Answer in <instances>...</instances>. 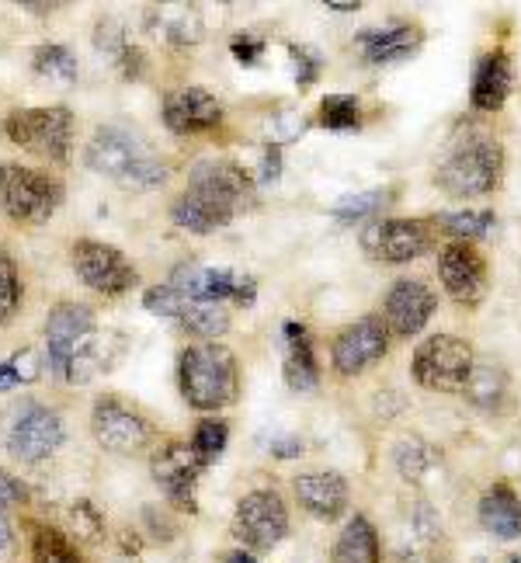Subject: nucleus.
<instances>
[{"label":"nucleus","instance_id":"50","mask_svg":"<svg viewBox=\"0 0 521 563\" xmlns=\"http://www.w3.org/2000/svg\"><path fill=\"white\" fill-rule=\"evenodd\" d=\"M21 8H25V11H35V14H49L56 4H32V0H25V4H21Z\"/></svg>","mask_w":521,"mask_h":563},{"label":"nucleus","instance_id":"26","mask_svg":"<svg viewBox=\"0 0 521 563\" xmlns=\"http://www.w3.org/2000/svg\"><path fill=\"white\" fill-rule=\"evenodd\" d=\"M463 397L469 407L476 410H497L508 407V397H511V379H508V369L501 362H490V358H476L473 373L463 386Z\"/></svg>","mask_w":521,"mask_h":563},{"label":"nucleus","instance_id":"13","mask_svg":"<svg viewBox=\"0 0 521 563\" xmlns=\"http://www.w3.org/2000/svg\"><path fill=\"white\" fill-rule=\"evenodd\" d=\"M70 265L77 278L87 289H95L98 296H122L129 289L140 286V272L129 257L101 241H77L70 247Z\"/></svg>","mask_w":521,"mask_h":563},{"label":"nucleus","instance_id":"41","mask_svg":"<svg viewBox=\"0 0 521 563\" xmlns=\"http://www.w3.org/2000/svg\"><path fill=\"white\" fill-rule=\"evenodd\" d=\"M115 67H119V74H122L125 80H143V77H146V53L136 46V42H129V46L119 53Z\"/></svg>","mask_w":521,"mask_h":563},{"label":"nucleus","instance_id":"18","mask_svg":"<svg viewBox=\"0 0 521 563\" xmlns=\"http://www.w3.org/2000/svg\"><path fill=\"white\" fill-rule=\"evenodd\" d=\"M149 473H154V481L160 484V490L167 494V501L174 508L188 511V515H199L195 487H199L202 463L195 460L188 442H164L154 456H149Z\"/></svg>","mask_w":521,"mask_h":563},{"label":"nucleus","instance_id":"3","mask_svg":"<svg viewBox=\"0 0 521 563\" xmlns=\"http://www.w3.org/2000/svg\"><path fill=\"white\" fill-rule=\"evenodd\" d=\"M84 164L95 170V175L115 181L122 188L133 191H149L167 185V164L149 150V143L133 133L125 125H101L95 129V136L87 140L84 150Z\"/></svg>","mask_w":521,"mask_h":563},{"label":"nucleus","instance_id":"16","mask_svg":"<svg viewBox=\"0 0 521 563\" xmlns=\"http://www.w3.org/2000/svg\"><path fill=\"white\" fill-rule=\"evenodd\" d=\"M434 227L431 220H383L365 230L362 244L383 265H410L431 251Z\"/></svg>","mask_w":521,"mask_h":563},{"label":"nucleus","instance_id":"7","mask_svg":"<svg viewBox=\"0 0 521 563\" xmlns=\"http://www.w3.org/2000/svg\"><path fill=\"white\" fill-rule=\"evenodd\" d=\"M4 136L42 161L67 164L74 150V112L63 104L18 108L4 119Z\"/></svg>","mask_w":521,"mask_h":563},{"label":"nucleus","instance_id":"28","mask_svg":"<svg viewBox=\"0 0 521 563\" xmlns=\"http://www.w3.org/2000/svg\"><path fill=\"white\" fill-rule=\"evenodd\" d=\"M331 563H383V543H379L373 518L358 511L352 522L341 529Z\"/></svg>","mask_w":521,"mask_h":563},{"label":"nucleus","instance_id":"31","mask_svg":"<svg viewBox=\"0 0 521 563\" xmlns=\"http://www.w3.org/2000/svg\"><path fill=\"white\" fill-rule=\"evenodd\" d=\"M442 230L448 241H480V236H487L494 227H497V216L490 209H459V212H448L442 216Z\"/></svg>","mask_w":521,"mask_h":563},{"label":"nucleus","instance_id":"4","mask_svg":"<svg viewBox=\"0 0 521 563\" xmlns=\"http://www.w3.org/2000/svg\"><path fill=\"white\" fill-rule=\"evenodd\" d=\"M178 389L191 410L215 415L241 397V365L226 344L202 341L178 355Z\"/></svg>","mask_w":521,"mask_h":563},{"label":"nucleus","instance_id":"51","mask_svg":"<svg viewBox=\"0 0 521 563\" xmlns=\"http://www.w3.org/2000/svg\"><path fill=\"white\" fill-rule=\"evenodd\" d=\"M328 11H358V4H337V0H331V4H328Z\"/></svg>","mask_w":521,"mask_h":563},{"label":"nucleus","instance_id":"33","mask_svg":"<svg viewBox=\"0 0 521 563\" xmlns=\"http://www.w3.org/2000/svg\"><path fill=\"white\" fill-rule=\"evenodd\" d=\"M32 70L35 77L49 80V84H74L77 80V59L67 46H38L32 56Z\"/></svg>","mask_w":521,"mask_h":563},{"label":"nucleus","instance_id":"1","mask_svg":"<svg viewBox=\"0 0 521 563\" xmlns=\"http://www.w3.org/2000/svg\"><path fill=\"white\" fill-rule=\"evenodd\" d=\"M46 358L49 373L63 383H87L112 369L122 355V338L98 328V317L84 302H56L46 317Z\"/></svg>","mask_w":521,"mask_h":563},{"label":"nucleus","instance_id":"29","mask_svg":"<svg viewBox=\"0 0 521 563\" xmlns=\"http://www.w3.org/2000/svg\"><path fill=\"white\" fill-rule=\"evenodd\" d=\"M439 463H442V452L418 435L400 439L393 449V466L407 484H424L428 476L439 470Z\"/></svg>","mask_w":521,"mask_h":563},{"label":"nucleus","instance_id":"44","mask_svg":"<svg viewBox=\"0 0 521 563\" xmlns=\"http://www.w3.org/2000/svg\"><path fill=\"white\" fill-rule=\"evenodd\" d=\"M25 497H29V490H25V484L18 481V476H11L8 470H0V508H18V505H25Z\"/></svg>","mask_w":521,"mask_h":563},{"label":"nucleus","instance_id":"5","mask_svg":"<svg viewBox=\"0 0 521 563\" xmlns=\"http://www.w3.org/2000/svg\"><path fill=\"white\" fill-rule=\"evenodd\" d=\"M505 178V146L490 136H469L442 161L439 188L452 199H484V195L501 188Z\"/></svg>","mask_w":521,"mask_h":563},{"label":"nucleus","instance_id":"30","mask_svg":"<svg viewBox=\"0 0 521 563\" xmlns=\"http://www.w3.org/2000/svg\"><path fill=\"white\" fill-rule=\"evenodd\" d=\"M29 550H32V563H84L80 550L74 547L70 536H63L53 526L32 522L29 526Z\"/></svg>","mask_w":521,"mask_h":563},{"label":"nucleus","instance_id":"47","mask_svg":"<svg viewBox=\"0 0 521 563\" xmlns=\"http://www.w3.org/2000/svg\"><path fill=\"white\" fill-rule=\"evenodd\" d=\"M11 553H14V529H11L8 508H0V563L11 560Z\"/></svg>","mask_w":521,"mask_h":563},{"label":"nucleus","instance_id":"15","mask_svg":"<svg viewBox=\"0 0 521 563\" xmlns=\"http://www.w3.org/2000/svg\"><path fill=\"white\" fill-rule=\"evenodd\" d=\"M67 439V428H63V418L53 407L42 404H25L18 410V418L8 431V452L21 463H46L49 456H56V449Z\"/></svg>","mask_w":521,"mask_h":563},{"label":"nucleus","instance_id":"36","mask_svg":"<svg viewBox=\"0 0 521 563\" xmlns=\"http://www.w3.org/2000/svg\"><path fill=\"white\" fill-rule=\"evenodd\" d=\"M389 199H393V191H362V195H347L334 206V216L341 223H358L365 216H376Z\"/></svg>","mask_w":521,"mask_h":563},{"label":"nucleus","instance_id":"17","mask_svg":"<svg viewBox=\"0 0 521 563\" xmlns=\"http://www.w3.org/2000/svg\"><path fill=\"white\" fill-rule=\"evenodd\" d=\"M439 278L445 292L455 302H463V307H480L487 299V286H490L487 262H484V254L466 241H448L439 251Z\"/></svg>","mask_w":521,"mask_h":563},{"label":"nucleus","instance_id":"52","mask_svg":"<svg viewBox=\"0 0 521 563\" xmlns=\"http://www.w3.org/2000/svg\"><path fill=\"white\" fill-rule=\"evenodd\" d=\"M434 563H448V560H434Z\"/></svg>","mask_w":521,"mask_h":563},{"label":"nucleus","instance_id":"22","mask_svg":"<svg viewBox=\"0 0 521 563\" xmlns=\"http://www.w3.org/2000/svg\"><path fill=\"white\" fill-rule=\"evenodd\" d=\"M424 32L418 25H389V29H373L358 35V56L368 63V67H393V63H407L421 49Z\"/></svg>","mask_w":521,"mask_h":563},{"label":"nucleus","instance_id":"43","mask_svg":"<svg viewBox=\"0 0 521 563\" xmlns=\"http://www.w3.org/2000/svg\"><path fill=\"white\" fill-rule=\"evenodd\" d=\"M268 136H271V146L289 143V140L302 136V119H299V115H292V112L275 115V119L268 122Z\"/></svg>","mask_w":521,"mask_h":563},{"label":"nucleus","instance_id":"46","mask_svg":"<svg viewBox=\"0 0 521 563\" xmlns=\"http://www.w3.org/2000/svg\"><path fill=\"white\" fill-rule=\"evenodd\" d=\"M278 175H281V150L278 146H265V157H260L257 181H278Z\"/></svg>","mask_w":521,"mask_h":563},{"label":"nucleus","instance_id":"34","mask_svg":"<svg viewBox=\"0 0 521 563\" xmlns=\"http://www.w3.org/2000/svg\"><path fill=\"white\" fill-rule=\"evenodd\" d=\"M21 302H25V286H21V272L14 265V257L0 247V328L18 317Z\"/></svg>","mask_w":521,"mask_h":563},{"label":"nucleus","instance_id":"10","mask_svg":"<svg viewBox=\"0 0 521 563\" xmlns=\"http://www.w3.org/2000/svg\"><path fill=\"white\" fill-rule=\"evenodd\" d=\"M143 307L154 317H160V320L178 323L185 334H195L202 341H215V338H223L230 331V310L223 307V302L188 299L178 289H170L167 282H164V286L146 289Z\"/></svg>","mask_w":521,"mask_h":563},{"label":"nucleus","instance_id":"27","mask_svg":"<svg viewBox=\"0 0 521 563\" xmlns=\"http://www.w3.org/2000/svg\"><path fill=\"white\" fill-rule=\"evenodd\" d=\"M281 338H286V383L292 389H317L320 383V362H317V349H313V338L310 331L302 328V323L289 320L286 328H281Z\"/></svg>","mask_w":521,"mask_h":563},{"label":"nucleus","instance_id":"14","mask_svg":"<svg viewBox=\"0 0 521 563\" xmlns=\"http://www.w3.org/2000/svg\"><path fill=\"white\" fill-rule=\"evenodd\" d=\"M389 334L383 313H368L355 323L341 328L331 341V362L337 376H362L365 369H373L376 362L386 358L389 352Z\"/></svg>","mask_w":521,"mask_h":563},{"label":"nucleus","instance_id":"48","mask_svg":"<svg viewBox=\"0 0 521 563\" xmlns=\"http://www.w3.org/2000/svg\"><path fill=\"white\" fill-rule=\"evenodd\" d=\"M299 452H302V442H299V439H292V435H289V439H275V442H271V456H275V460H296Z\"/></svg>","mask_w":521,"mask_h":563},{"label":"nucleus","instance_id":"39","mask_svg":"<svg viewBox=\"0 0 521 563\" xmlns=\"http://www.w3.org/2000/svg\"><path fill=\"white\" fill-rule=\"evenodd\" d=\"M289 56H292V63H296V84H299V91H310L313 84L320 80V70H323V59H320V53L317 49H310V46H289Z\"/></svg>","mask_w":521,"mask_h":563},{"label":"nucleus","instance_id":"24","mask_svg":"<svg viewBox=\"0 0 521 563\" xmlns=\"http://www.w3.org/2000/svg\"><path fill=\"white\" fill-rule=\"evenodd\" d=\"M476 515L494 539H505V543L521 539V497L508 481H497L484 490Z\"/></svg>","mask_w":521,"mask_h":563},{"label":"nucleus","instance_id":"19","mask_svg":"<svg viewBox=\"0 0 521 563\" xmlns=\"http://www.w3.org/2000/svg\"><path fill=\"white\" fill-rule=\"evenodd\" d=\"M439 307V296L421 278H400L393 282V289L386 292L383 320L393 338H414L428 328V320Z\"/></svg>","mask_w":521,"mask_h":563},{"label":"nucleus","instance_id":"2","mask_svg":"<svg viewBox=\"0 0 521 563\" xmlns=\"http://www.w3.org/2000/svg\"><path fill=\"white\" fill-rule=\"evenodd\" d=\"M254 199V178L241 164L206 157L188 170L185 191L170 202V220L188 233H212L247 212Z\"/></svg>","mask_w":521,"mask_h":563},{"label":"nucleus","instance_id":"25","mask_svg":"<svg viewBox=\"0 0 521 563\" xmlns=\"http://www.w3.org/2000/svg\"><path fill=\"white\" fill-rule=\"evenodd\" d=\"M146 32L167 42V46H199L206 35V21L199 8L164 4V8H146Z\"/></svg>","mask_w":521,"mask_h":563},{"label":"nucleus","instance_id":"49","mask_svg":"<svg viewBox=\"0 0 521 563\" xmlns=\"http://www.w3.org/2000/svg\"><path fill=\"white\" fill-rule=\"evenodd\" d=\"M226 563H257L247 550H233V553H226Z\"/></svg>","mask_w":521,"mask_h":563},{"label":"nucleus","instance_id":"21","mask_svg":"<svg viewBox=\"0 0 521 563\" xmlns=\"http://www.w3.org/2000/svg\"><path fill=\"white\" fill-rule=\"evenodd\" d=\"M292 494L299 508L320 518V522H334L347 511V501H352V490H347V481L334 470H313V473H299L292 481Z\"/></svg>","mask_w":521,"mask_h":563},{"label":"nucleus","instance_id":"32","mask_svg":"<svg viewBox=\"0 0 521 563\" xmlns=\"http://www.w3.org/2000/svg\"><path fill=\"white\" fill-rule=\"evenodd\" d=\"M226 442H230V424L223 418H202L199 424H195L188 445L195 452V460L202 463V470H209L215 460L223 456Z\"/></svg>","mask_w":521,"mask_h":563},{"label":"nucleus","instance_id":"11","mask_svg":"<svg viewBox=\"0 0 521 563\" xmlns=\"http://www.w3.org/2000/svg\"><path fill=\"white\" fill-rule=\"evenodd\" d=\"M91 435L101 449L115 452V456H133V452H143L149 439H154V424H149L143 410L108 394L98 397L91 410Z\"/></svg>","mask_w":521,"mask_h":563},{"label":"nucleus","instance_id":"12","mask_svg":"<svg viewBox=\"0 0 521 563\" xmlns=\"http://www.w3.org/2000/svg\"><path fill=\"white\" fill-rule=\"evenodd\" d=\"M170 289H178L188 299H206V302H236V307H254L257 299V282L244 272L233 268H206L199 262H181L167 278Z\"/></svg>","mask_w":521,"mask_h":563},{"label":"nucleus","instance_id":"35","mask_svg":"<svg viewBox=\"0 0 521 563\" xmlns=\"http://www.w3.org/2000/svg\"><path fill=\"white\" fill-rule=\"evenodd\" d=\"M320 125L334 133H352L362 125V108L352 95H328L320 104Z\"/></svg>","mask_w":521,"mask_h":563},{"label":"nucleus","instance_id":"40","mask_svg":"<svg viewBox=\"0 0 521 563\" xmlns=\"http://www.w3.org/2000/svg\"><path fill=\"white\" fill-rule=\"evenodd\" d=\"M95 46H98V53H104L108 59H119V53L129 46V38H125V29L119 25L115 18H101L98 25H95Z\"/></svg>","mask_w":521,"mask_h":563},{"label":"nucleus","instance_id":"38","mask_svg":"<svg viewBox=\"0 0 521 563\" xmlns=\"http://www.w3.org/2000/svg\"><path fill=\"white\" fill-rule=\"evenodd\" d=\"M70 526H74V532H77V539H87V543H98V539L104 536V518H101V511L91 505V501H77V505H70Z\"/></svg>","mask_w":521,"mask_h":563},{"label":"nucleus","instance_id":"9","mask_svg":"<svg viewBox=\"0 0 521 563\" xmlns=\"http://www.w3.org/2000/svg\"><path fill=\"white\" fill-rule=\"evenodd\" d=\"M233 536L241 539L247 553H268L289 536V508L278 490H251L236 501L233 511Z\"/></svg>","mask_w":521,"mask_h":563},{"label":"nucleus","instance_id":"45","mask_svg":"<svg viewBox=\"0 0 521 563\" xmlns=\"http://www.w3.org/2000/svg\"><path fill=\"white\" fill-rule=\"evenodd\" d=\"M414 532L424 539V543H434V539L442 536V526H439V515H434V508L428 501H421L414 508Z\"/></svg>","mask_w":521,"mask_h":563},{"label":"nucleus","instance_id":"20","mask_svg":"<svg viewBox=\"0 0 521 563\" xmlns=\"http://www.w3.org/2000/svg\"><path fill=\"white\" fill-rule=\"evenodd\" d=\"M164 125L178 136H199L223 122V104L206 88H174L160 98Z\"/></svg>","mask_w":521,"mask_h":563},{"label":"nucleus","instance_id":"37","mask_svg":"<svg viewBox=\"0 0 521 563\" xmlns=\"http://www.w3.org/2000/svg\"><path fill=\"white\" fill-rule=\"evenodd\" d=\"M35 379H38V362L29 349L11 355L8 362H0V389H14L21 383H35Z\"/></svg>","mask_w":521,"mask_h":563},{"label":"nucleus","instance_id":"42","mask_svg":"<svg viewBox=\"0 0 521 563\" xmlns=\"http://www.w3.org/2000/svg\"><path fill=\"white\" fill-rule=\"evenodd\" d=\"M230 49H233L236 59L244 63V67H257V63L265 59V38H257V35H233Z\"/></svg>","mask_w":521,"mask_h":563},{"label":"nucleus","instance_id":"23","mask_svg":"<svg viewBox=\"0 0 521 563\" xmlns=\"http://www.w3.org/2000/svg\"><path fill=\"white\" fill-rule=\"evenodd\" d=\"M511 84H514L511 56L505 49H490L480 56V63H476V70H473L469 104L476 112H501L505 101L511 98Z\"/></svg>","mask_w":521,"mask_h":563},{"label":"nucleus","instance_id":"6","mask_svg":"<svg viewBox=\"0 0 521 563\" xmlns=\"http://www.w3.org/2000/svg\"><path fill=\"white\" fill-rule=\"evenodd\" d=\"M67 188L49 170H35L18 161L0 164V209L11 223L42 227L59 212Z\"/></svg>","mask_w":521,"mask_h":563},{"label":"nucleus","instance_id":"8","mask_svg":"<svg viewBox=\"0 0 521 563\" xmlns=\"http://www.w3.org/2000/svg\"><path fill=\"white\" fill-rule=\"evenodd\" d=\"M476 365V352L466 338L455 334H431L424 338L414 358H410V376L431 394H463V386Z\"/></svg>","mask_w":521,"mask_h":563}]
</instances>
